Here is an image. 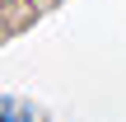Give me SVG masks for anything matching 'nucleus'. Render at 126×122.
I'll return each mask as SVG.
<instances>
[{
  "label": "nucleus",
  "mask_w": 126,
  "mask_h": 122,
  "mask_svg": "<svg viewBox=\"0 0 126 122\" xmlns=\"http://www.w3.org/2000/svg\"><path fill=\"white\" fill-rule=\"evenodd\" d=\"M0 122H42L33 103L14 99V94H0Z\"/></svg>",
  "instance_id": "f257e3e1"
},
{
  "label": "nucleus",
  "mask_w": 126,
  "mask_h": 122,
  "mask_svg": "<svg viewBox=\"0 0 126 122\" xmlns=\"http://www.w3.org/2000/svg\"><path fill=\"white\" fill-rule=\"evenodd\" d=\"M23 9H33V14H47V9H56V0H19Z\"/></svg>",
  "instance_id": "f03ea898"
}]
</instances>
